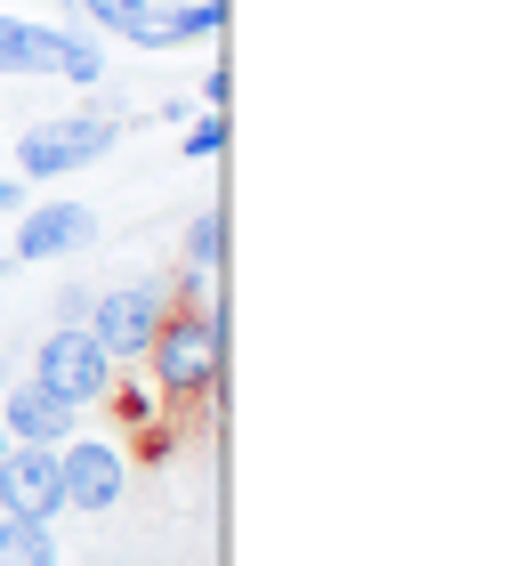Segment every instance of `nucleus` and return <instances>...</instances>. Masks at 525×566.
Masks as SVG:
<instances>
[{"label":"nucleus","instance_id":"1","mask_svg":"<svg viewBox=\"0 0 525 566\" xmlns=\"http://www.w3.org/2000/svg\"><path fill=\"white\" fill-rule=\"evenodd\" d=\"M219 365H227V348H219V316H210V307H170L162 332L146 340V373L170 405L210 397L219 389Z\"/></svg>","mask_w":525,"mask_h":566},{"label":"nucleus","instance_id":"2","mask_svg":"<svg viewBox=\"0 0 525 566\" xmlns=\"http://www.w3.org/2000/svg\"><path fill=\"white\" fill-rule=\"evenodd\" d=\"M122 146V122L114 114H57V122H33L17 138V170L24 178H57V170H90Z\"/></svg>","mask_w":525,"mask_h":566},{"label":"nucleus","instance_id":"3","mask_svg":"<svg viewBox=\"0 0 525 566\" xmlns=\"http://www.w3.org/2000/svg\"><path fill=\"white\" fill-rule=\"evenodd\" d=\"M170 283L162 275H146V283H122V292H105V300H90V340L114 356V365H129V356H146V340L162 332V316H170Z\"/></svg>","mask_w":525,"mask_h":566},{"label":"nucleus","instance_id":"4","mask_svg":"<svg viewBox=\"0 0 525 566\" xmlns=\"http://www.w3.org/2000/svg\"><path fill=\"white\" fill-rule=\"evenodd\" d=\"M41 389H57L73 413H82V405H97V397H114V356H105L97 340H90V324H57L41 340Z\"/></svg>","mask_w":525,"mask_h":566},{"label":"nucleus","instance_id":"5","mask_svg":"<svg viewBox=\"0 0 525 566\" xmlns=\"http://www.w3.org/2000/svg\"><path fill=\"white\" fill-rule=\"evenodd\" d=\"M57 478H65V510L105 518V510L122 502V485H129V461H122V446H105V437H65L57 446Z\"/></svg>","mask_w":525,"mask_h":566},{"label":"nucleus","instance_id":"6","mask_svg":"<svg viewBox=\"0 0 525 566\" xmlns=\"http://www.w3.org/2000/svg\"><path fill=\"white\" fill-rule=\"evenodd\" d=\"M0 510H17V518H65V478H57V446H17L0 453Z\"/></svg>","mask_w":525,"mask_h":566},{"label":"nucleus","instance_id":"7","mask_svg":"<svg viewBox=\"0 0 525 566\" xmlns=\"http://www.w3.org/2000/svg\"><path fill=\"white\" fill-rule=\"evenodd\" d=\"M90 235H97V211H90V202H41V211H24V227H17V260H24V268L73 260Z\"/></svg>","mask_w":525,"mask_h":566},{"label":"nucleus","instance_id":"8","mask_svg":"<svg viewBox=\"0 0 525 566\" xmlns=\"http://www.w3.org/2000/svg\"><path fill=\"white\" fill-rule=\"evenodd\" d=\"M0 429H9L17 446H65L73 437V405L57 389H41V380H17L9 405H0Z\"/></svg>","mask_w":525,"mask_h":566},{"label":"nucleus","instance_id":"9","mask_svg":"<svg viewBox=\"0 0 525 566\" xmlns=\"http://www.w3.org/2000/svg\"><path fill=\"white\" fill-rule=\"evenodd\" d=\"M219 24H227L219 0H178V9H146L122 41H138V49H178V41H210Z\"/></svg>","mask_w":525,"mask_h":566},{"label":"nucleus","instance_id":"10","mask_svg":"<svg viewBox=\"0 0 525 566\" xmlns=\"http://www.w3.org/2000/svg\"><path fill=\"white\" fill-rule=\"evenodd\" d=\"M57 65V24L0 17V73H49Z\"/></svg>","mask_w":525,"mask_h":566},{"label":"nucleus","instance_id":"11","mask_svg":"<svg viewBox=\"0 0 525 566\" xmlns=\"http://www.w3.org/2000/svg\"><path fill=\"white\" fill-rule=\"evenodd\" d=\"M0 566H57V526L0 510Z\"/></svg>","mask_w":525,"mask_h":566},{"label":"nucleus","instance_id":"12","mask_svg":"<svg viewBox=\"0 0 525 566\" xmlns=\"http://www.w3.org/2000/svg\"><path fill=\"white\" fill-rule=\"evenodd\" d=\"M49 73H57V82H105V49L97 41H82V33H57V65H49Z\"/></svg>","mask_w":525,"mask_h":566},{"label":"nucleus","instance_id":"13","mask_svg":"<svg viewBox=\"0 0 525 566\" xmlns=\"http://www.w3.org/2000/svg\"><path fill=\"white\" fill-rule=\"evenodd\" d=\"M219 251H227V219L202 211V219L187 227V268H219Z\"/></svg>","mask_w":525,"mask_h":566},{"label":"nucleus","instance_id":"14","mask_svg":"<svg viewBox=\"0 0 525 566\" xmlns=\"http://www.w3.org/2000/svg\"><path fill=\"white\" fill-rule=\"evenodd\" d=\"M73 9H82V17H97L105 33H129V24H138V17L154 9V0H73Z\"/></svg>","mask_w":525,"mask_h":566},{"label":"nucleus","instance_id":"15","mask_svg":"<svg viewBox=\"0 0 525 566\" xmlns=\"http://www.w3.org/2000/svg\"><path fill=\"white\" fill-rule=\"evenodd\" d=\"M219 146H227V122H219V114H195V122H187V154H195V163H210Z\"/></svg>","mask_w":525,"mask_h":566},{"label":"nucleus","instance_id":"16","mask_svg":"<svg viewBox=\"0 0 525 566\" xmlns=\"http://www.w3.org/2000/svg\"><path fill=\"white\" fill-rule=\"evenodd\" d=\"M202 106H210V114L227 106V65H210V73H202Z\"/></svg>","mask_w":525,"mask_h":566},{"label":"nucleus","instance_id":"17","mask_svg":"<svg viewBox=\"0 0 525 566\" xmlns=\"http://www.w3.org/2000/svg\"><path fill=\"white\" fill-rule=\"evenodd\" d=\"M90 300H97V292H57V316H65V324H82V316H90Z\"/></svg>","mask_w":525,"mask_h":566},{"label":"nucleus","instance_id":"18","mask_svg":"<svg viewBox=\"0 0 525 566\" xmlns=\"http://www.w3.org/2000/svg\"><path fill=\"white\" fill-rule=\"evenodd\" d=\"M24 202V178H0V211H17Z\"/></svg>","mask_w":525,"mask_h":566},{"label":"nucleus","instance_id":"19","mask_svg":"<svg viewBox=\"0 0 525 566\" xmlns=\"http://www.w3.org/2000/svg\"><path fill=\"white\" fill-rule=\"evenodd\" d=\"M0 453H9V429H0Z\"/></svg>","mask_w":525,"mask_h":566}]
</instances>
